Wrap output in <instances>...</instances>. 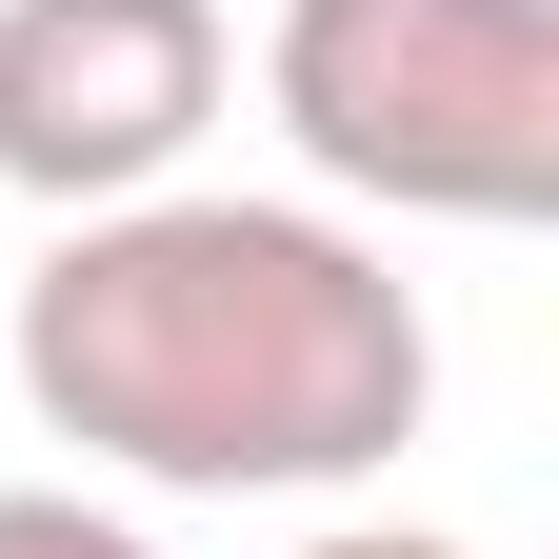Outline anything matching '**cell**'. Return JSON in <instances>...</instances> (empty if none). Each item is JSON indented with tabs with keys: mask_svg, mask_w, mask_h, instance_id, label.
<instances>
[{
	"mask_svg": "<svg viewBox=\"0 0 559 559\" xmlns=\"http://www.w3.org/2000/svg\"><path fill=\"white\" fill-rule=\"evenodd\" d=\"M21 400L160 500H320L380 479L440 400L419 280L300 200H100L21 280Z\"/></svg>",
	"mask_w": 559,
	"mask_h": 559,
	"instance_id": "obj_1",
	"label": "cell"
},
{
	"mask_svg": "<svg viewBox=\"0 0 559 559\" xmlns=\"http://www.w3.org/2000/svg\"><path fill=\"white\" fill-rule=\"evenodd\" d=\"M280 140L400 221H539L559 200V0H280Z\"/></svg>",
	"mask_w": 559,
	"mask_h": 559,
	"instance_id": "obj_2",
	"label": "cell"
},
{
	"mask_svg": "<svg viewBox=\"0 0 559 559\" xmlns=\"http://www.w3.org/2000/svg\"><path fill=\"white\" fill-rule=\"evenodd\" d=\"M240 40L221 0H0V180L100 221V200H160L221 120Z\"/></svg>",
	"mask_w": 559,
	"mask_h": 559,
	"instance_id": "obj_3",
	"label": "cell"
},
{
	"mask_svg": "<svg viewBox=\"0 0 559 559\" xmlns=\"http://www.w3.org/2000/svg\"><path fill=\"white\" fill-rule=\"evenodd\" d=\"M0 559H140V520L60 500V479H0Z\"/></svg>",
	"mask_w": 559,
	"mask_h": 559,
	"instance_id": "obj_4",
	"label": "cell"
},
{
	"mask_svg": "<svg viewBox=\"0 0 559 559\" xmlns=\"http://www.w3.org/2000/svg\"><path fill=\"white\" fill-rule=\"evenodd\" d=\"M300 559H479V539H400V520H340V539H300Z\"/></svg>",
	"mask_w": 559,
	"mask_h": 559,
	"instance_id": "obj_5",
	"label": "cell"
}]
</instances>
